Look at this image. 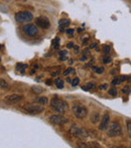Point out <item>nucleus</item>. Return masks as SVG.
I'll list each match as a JSON object with an SVG mask.
<instances>
[{
	"mask_svg": "<svg viewBox=\"0 0 131 148\" xmlns=\"http://www.w3.org/2000/svg\"><path fill=\"white\" fill-rule=\"evenodd\" d=\"M51 106L56 112L62 114V115L67 113V111H68V109H69L68 103L64 101V100L59 99V98H53L51 101Z\"/></svg>",
	"mask_w": 131,
	"mask_h": 148,
	"instance_id": "obj_1",
	"label": "nucleus"
},
{
	"mask_svg": "<svg viewBox=\"0 0 131 148\" xmlns=\"http://www.w3.org/2000/svg\"><path fill=\"white\" fill-rule=\"evenodd\" d=\"M72 110H73L74 115L76 116L78 119H80V120L85 119L87 117V115H88V109H87V107L81 103H74L73 104Z\"/></svg>",
	"mask_w": 131,
	"mask_h": 148,
	"instance_id": "obj_2",
	"label": "nucleus"
},
{
	"mask_svg": "<svg viewBox=\"0 0 131 148\" xmlns=\"http://www.w3.org/2000/svg\"><path fill=\"white\" fill-rule=\"evenodd\" d=\"M107 135L109 137H117L122 135V129L119 123L112 122L107 129Z\"/></svg>",
	"mask_w": 131,
	"mask_h": 148,
	"instance_id": "obj_3",
	"label": "nucleus"
},
{
	"mask_svg": "<svg viewBox=\"0 0 131 148\" xmlns=\"http://www.w3.org/2000/svg\"><path fill=\"white\" fill-rule=\"evenodd\" d=\"M33 19V15L28 11H18L15 13V20L19 23H26Z\"/></svg>",
	"mask_w": 131,
	"mask_h": 148,
	"instance_id": "obj_4",
	"label": "nucleus"
},
{
	"mask_svg": "<svg viewBox=\"0 0 131 148\" xmlns=\"http://www.w3.org/2000/svg\"><path fill=\"white\" fill-rule=\"evenodd\" d=\"M23 110L25 113L32 114V115H37L43 112V105H35V104H26L23 106Z\"/></svg>",
	"mask_w": 131,
	"mask_h": 148,
	"instance_id": "obj_5",
	"label": "nucleus"
},
{
	"mask_svg": "<svg viewBox=\"0 0 131 148\" xmlns=\"http://www.w3.org/2000/svg\"><path fill=\"white\" fill-rule=\"evenodd\" d=\"M70 134L73 135L74 137L81 139H86L89 137V132L87 130H85L84 128H81V127H72L70 129Z\"/></svg>",
	"mask_w": 131,
	"mask_h": 148,
	"instance_id": "obj_6",
	"label": "nucleus"
},
{
	"mask_svg": "<svg viewBox=\"0 0 131 148\" xmlns=\"http://www.w3.org/2000/svg\"><path fill=\"white\" fill-rule=\"evenodd\" d=\"M23 32L25 33L27 36L29 37H34L37 35L38 33V29H37V26L34 25V24H26V25L23 26L22 28Z\"/></svg>",
	"mask_w": 131,
	"mask_h": 148,
	"instance_id": "obj_7",
	"label": "nucleus"
},
{
	"mask_svg": "<svg viewBox=\"0 0 131 148\" xmlns=\"http://www.w3.org/2000/svg\"><path fill=\"white\" fill-rule=\"evenodd\" d=\"M35 23H36V26L43 28V29H47V28L51 26V22L45 16H39L35 19Z\"/></svg>",
	"mask_w": 131,
	"mask_h": 148,
	"instance_id": "obj_8",
	"label": "nucleus"
},
{
	"mask_svg": "<svg viewBox=\"0 0 131 148\" xmlns=\"http://www.w3.org/2000/svg\"><path fill=\"white\" fill-rule=\"evenodd\" d=\"M49 122L55 125H64L68 123V119L62 116V114L61 115H51L49 117Z\"/></svg>",
	"mask_w": 131,
	"mask_h": 148,
	"instance_id": "obj_9",
	"label": "nucleus"
},
{
	"mask_svg": "<svg viewBox=\"0 0 131 148\" xmlns=\"http://www.w3.org/2000/svg\"><path fill=\"white\" fill-rule=\"evenodd\" d=\"M23 99L21 95H18V94H12V95H8L4 98V101L7 104H16L19 103L21 100Z\"/></svg>",
	"mask_w": 131,
	"mask_h": 148,
	"instance_id": "obj_10",
	"label": "nucleus"
},
{
	"mask_svg": "<svg viewBox=\"0 0 131 148\" xmlns=\"http://www.w3.org/2000/svg\"><path fill=\"white\" fill-rule=\"evenodd\" d=\"M110 122V115L108 113H105L102 117L101 121H100V124H99V130L104 131L108 128V125H109Z\"/></svg>",
	"mask_w": 131,
	"mask_h": 148,
	"instance_id": "obj_11",
	"label": "nucleus"
},
{
	"mask_svg": "<svg viewBox=\"0 0 131 148\" xmlns=\"http://www.w3.org/2000/svg\"><path fill=\"white\" fill-rule=\"evenodd\" d=\"M70 25V20L67 19V18H63L59 21V29L62 32H65V30L69 27Z\"/></svg>",
	"mask_w": 131,
	"mask_h": 148,
	"instance_id": "obj_12",
	"label": "nucleus"
},
{
	"mask_svg": "<svg viewBox=\"0 0 131 148\" xmlns=\"http://www.w3.org/2000/svg\"><path fill=\"white\" fill-rule=\"evenodd\" d=\"M27 64H22V62H19V64H16V72L20 73V74H24V72L26 71V69H27Z\"/></svg>",
	"mask_w": 131,
	"mask_h": 148,
	"instance_id": "obj_13",
	"label": "nucleus"
},
{
	"mask_svg": "<svg viewBox=\"0 0 131 148\" xmlns=\"http://www.w3.org/2000/svg\"><path fill=\"white\" fill-rule=\"evenodd\" d=\"M91 122L93 123V124H97V123L99 122L100 120V114L98 112H93L92 114H91V118H90Z\"/></svg>",
	"mask_w": 131,
	"mask_h": 148,
	"instance_id": "obj_14",
	"label": "nucleus"
},
{
	"mask_svg": "<svg viewBox=\"0 0 131 148\" xmlns=\"http://www.w3.org/2000/svg\"><path fill=\"white\" fill-rule=\"evenodd\" d=\"M90 39H91V36H90V34H88V33H84L83 36L80 37V40H81V42L83 43V45H86L87 43L90 41Z\"/></svg>",
	"mask_w": 131,
	"mask_h": 148,
	"instance_id": "obj_15",
	"label": "nucleus"
},
{
	"mask_svg": "<svg viewBox=\"0 0 131 148\" xmlns=\"http://www.w3.org/2000/svg\"><path fill=\"white\" fill-rule=\"evenodd\" d=\"M55 85L58 89H63L64 88V81L60 78H57L55 80Z\"/></svg>",
	"mask_w": 131,
	"mask_h": 148,
	"instance_id": "obj_16",
	"label": "nucleus"
},
{
	"mask_svg": "<svg viewBox=\"0 0 131 148\" xmlns=\"http://www.w3.org/2000/svg\"><path fill=\"white\" fill-rule=\"evenodd\" d=\"M102 62H103V64H111V62H112V58L110 57L109 55H107V53H105V56H103V58H102Z\"/></svg>",
	"mask_w": 131,
	"mask_h": 148,
	"instance_id": "obj_17",
	"label": "nucleus"
},
{
	"mask_svg": "<svg viewBox=\"0 0 131 148\" xmlns=\"http://www.w3.org/2000/svg\"><path fill=\"white\" fill-rule=\"evenodd\" d=\"M92 70L94 71L96 74H99V75L103 74V73L105 72V69H104L103 66H93Z\"/></svg>",
	"mask_w": 131,
	"mask_h": 148,
	"instance_id": "obj_18",
	"label": "nucleus"
},
{
	"mask_svg": "<svg viewBox=\"0 0 131 148\" xmlns=\"http://www.w3.org/2000/svg\"><path fill=\"white\" fill-rule=\"evenodd\" d=\"M36 102L38 104H40V105H47V104L49 103V99H47V97H40L36 100Z\"/></svg>",
	"mask_w": 131,
	"mask_h": 148,
	"instance_id": "obj_19",
	"label": "nucleus"
},
{
	"mask_svg": "<svg viewBox=\"0 0 131 148\" xmlns=\"http://www.w3.org/2000/svg\"><path fill=\"white\" fill-rule=\"evenodd\" d=\"M9 88V85H8V83L6 82L4 79H0V89H8Z\"/></svg>",
	"mask_w": 131,
	"mask_h": 148,
	"instance_id": "obj_20",
	"label": "nucleus"
},
{
	"mask_svg": "<svg viewBox=\"0 0 131 148\" xmlns=\"http://www.w3.org/2000/svg\"><path fill=\"white\" fill-rule=\"evenodd\" d=\"M51 45H53V49H58L60 47V38L59 37H55V38L53 39V41H51Z\"/></svg>",
	"mask_w": 131,
	"mask_h": 148,
	"instance_id": "obj_21",
	"label": "nucleus"
},
{
	"mask_svg": "<svg viewBox=\"0 0 131 148\" xmlns=\"http://www.w3.org/2000/svg\"><path fill=\"white\" fill-rule=\"evenodd\" d=\"M83 89L85 90V91H88V90H93V89H95L96 88V84L95 83H88L87 84V86L86 87H82Z\"/></svg>",
	"mask_w": 131,
	"mask_h": 148,
	"instance_id": "obj_22",
	"label": "nucleus"
},
{
	"mask_svg": "<svg viewBox=\"0 0 131 148\" xmlns=\"http://www.w3.org/2000/svg\"><path fill=\"white\" fill-rule=\"evenodd\" d=\"M59 56H60V60H67V58H68V51H61L59 53Z\"/></svg>",
	"mask_w": 131,
	"mask_h": 148,
	"instance_id": "obj_23",
	"label": "nucleus"
},
{
	"mask_svg": "<svg viewBox=\"0 0 131 148\" xmlns=\"http://www.w3.org/2000/svg\"><path fill=\"white\" fill-rule=\"evenodd\" d=\"M32 92L34 94H37V95H39V94H41L43 93V88H40V87H38V86H34V87H32Z\"/></svg>",
	"mask_w": 131,
	"mask_h": 148,
	"instance_id": "obj_24",
	"label": "nucleus"
},
{
	"mask_svg": "<svg viewBox=\"0 0 131 148\" xmlns=\"http://www.w3.org/2000/svg\"><path fill=\"white\" fill-rule=\"evenodd\" d=\"M126 127H127V132L129 135V138L131 139V120L126 121Z\"/></svg>",
	"mask_w": 131,
	"mask_h": 148,
	"instance_id": "obj_25",
	"label": "nucleus"
},
{
	"mask_svg": "<svg viewBox=\"0 0 131 148\" xmlns=\"http://www.w3.org/2000/svg\"><path fill=\"white\" fill-rule=\"evenodd\" d=\"M79 83H80V79L75 78V79H73V81L71 82V84H72L73 87H76V86H78V85H79Z\"/></svg>",
	"mask_w": 131,
	"mask_h": 148,
	"instance_id": "obj_26",
	"label": "nucleus"
},
{
	"mask_svg": "<svg viewBox=\"0 0 131 148\" xmlns=\"http://www.w3.org/2000/svg\"><path fill=\"white\" fill-rule=\"evenodd\" d=\"M120 83H121L120 78H114L113 80H112V85H113V86H118Z\"/></svg>",
	"mask_w": 131,
	"mask_h": 148,
	"instance_id": "obj_27",
	"label": "nucleus"
},
{
	"mask_svg": "<svg viewBox=\"0 0 131 148\" xmlns=\"http://www.w3.org/2000/svg\"><path fill=\"white\" fill-rule=\"evenodd\" d=\"M121 91H122V93H123V94H125V95H128V94L130 93V88L128 86H125V87H123V89H122Z\"/></svg>",
	"mask_w": 131,
	"mask_h": 148,
	"instance_id": "obj_28",
	"label": "nucleus"
},
{
	"mask_svg": "<svg viewBox=\"0 0 131 148\" xmlns=\"http://www.w3.org/2000/svg\"><path fill=\"white\" fill-rule=\"evenodd\" d=\"M83 55L86 56V57L91 56V49H85L84 51H83Z\"/></svg>",
	"mask_w": 131,
	"mask_h": 148,
	"instance_id": "obj_29",
	"label": "nucleus"
},
{
	"mask_svg": "<svg viewBox=\"0 0 131 148\" xmlns=\"http://www.w3.org/2000/svg\"><path fill=\"white\" fill-rule=\"evenodd\" d=\"M70 73H74V74H75V70H74V69H72V68H69L68 70H67V71H65V72H64V76H68V75L70 74Z\"/></svg>",
	"mask_w": 131,
	"mask_h": 148,
	"instance_id": "obj_30",
	"label": "nucleus"
},
{
	"mask_svg": "<svg viewBox=\"0 0 131 148\" xmlns=\"http://www.w3.org/2000/svg\"><path fill=\"white\" fill-rule=\"evenodd\" d=\"M109 94L111 96H117V91H116L115 88H111L109 90Z\"/></svg>",
	"mask_w": 131,
	"mask_h": 148,
	"instance_id": "obj_31",
	"label": "nucleus"
},
{
	"mask_svg": "<svg viewBox=\"0 0 131 148\" xmlns=\"http://www.w3.org/2000/svg\"><path fill=\"white\" fill-rule=\"evenodd\" d=\"M110 47L109 45H104L103 47V51H104V53H110Z\"/></svg>",
	"mask_w": 131,
	"mask_h": 148,
	"instance_id": "obj_32",
	"label": "nucleus"
},
{
	"mask_svg": "<svg viewBox=\"0 0 131 148\" xmlns=\"http://www.w3.org/2000/svg\"><path fill=\"white\" fill-rule=\"evenodd\" d=\"M120 81H121V82H124V81H129V77L121 76V77H120Z\"/></svg>",
	"mask_w": 131,
	"mask_h": 148,
	"instance_id": "obj_33",
	"label": "nucleus"
},
{
	"mask_svg": "<svg viewBox=\"0 0 131 148\" xmlns=\"http://www.w3.org/2000/svg\"><path fill=\"white\" fill-rule=\"evenodd\" d=\"M107 88H108V85L107 84H103V85H100V86H99V89L102 90V91H103V90H106Z\"/></svg>",
	"mask_w": 131,
	"mask_h": 148,
	"instance_id": "obj_34",
	"label": "nucleus"
},
{
	"mask_svg": "<svg viewBox=\"0 0 131 148\" xmlns=\"http://www.w3.org/2000/svg\"><path fill=\"white\" fill-rule=\"evenodd\" d=\"M78 146H79V147H84V148H86V147H89V145H87L86 143L79 142V143H78Z\"/></svg>",
	"mask_w": 131,
	"mask_h": 148,
	"instance_id": "obj_35",
	"label": "nucleus"
},
{
	"mask_svg": "<svg viewBox=\"0 0 131 148\" xmlns=\"http://www.w3.org/2000/svg\"><path fill=\"white\" fill-rule=\"evenodd\" d=\"M95 47H98V43H97V42H93V43H91L90 49H95Z\"/></svg>",
	"mask_w": 131,
	"mask_h": 148,
	"instance_id": "obj_36",
	"label": "nucleus"
},
{
	"mask_svg": "<svg viewBox=\"0 0 131 148\" xmlns=\"http://www.w3.org/2000/svg\"><path fill=\"white\" fill-rule=\"evenodd\" d=\"M74 53H79V47L78 45H74Z\"/></svg>",
	"mask_w": 131,
	"mask_h": 148,
	"instance_id": "obj_37",
	"label": "nucleus"
},
{
	"mask_svg": "<svg viewBox=\"0 0 131 148\" xmlns=\"http://www.w3.org/2000/svg\"><path fill=\"white\" fill-rule=\"evenodd\" d=\"M67 47H68V49H73V47H74V43H73V42H69L68 45H67Z\"/></svg>",
	"mask_w": 131,
	"mask_h": 148,
	"instance_id": "obj_38",
	"label": "nucleus"
},
{
	"mask_svg": "<svg viewBox=\"0 0 131 148\" xmlns=\"http://www.w3.org/2000/svg\"><path fill=\"white\" fill-rule=\"evenodd\" d=\"M67 33L70 35H72L73 33H74V29H67Z\"/></svg>",
	"mask_w": 131,
	"mask_h": 148,
	"instance_id": "obj_39",
	"label": "nucleus"
},
{
	"mask_svg": "<svg viewBox=\"0 0 131 148\" xmlns=\"http://www.w3.org/2000/svg\"><path fill=\"white\" fill-rule=\"evenodd\" d=\"M90 146H93V147H100V145L98 144V143H91V145Z\"/></svg>",
	"mask_w": 131,
	"mask_h": 148,
	"instance_id": "obj_40",
	"label": "nucleus"
},
{
	"mask_svg": "<svg viewBox=\"0 0 131 148\" xmlns=\"http://www.w3.org/2000/svg\"><path fill=\"white\" fill-rule=\"evenodd\" d=\"M59 74H60V72H59V71H57V72H55V73H51V76L56 77V76H58Z\"/></svg>",
	"mask_w": 131,
	"mask_h": 148,
	"instance_id": "obj_41",
	"label": "nucleus"
},
{
	"mask_svg": "<svg viewBox=\"0 0 131 148\" xmlns=\"http://www.w3.org/2000/svg\"><path fill=\"white\" fill-rule=\"evenodd\" d=\"M87 58H88V57H86V56L83 55V57H81V58H80V60H82V62H83V60H87Z\"/></svg>",
	"mask_w": 131,
	"mask_h": 148,
	"instance_id": "obj_42",
	"label": "nucleus"
},
{
	"mask_svg": "<svg viewBox=\"0 0 131 148\" xmlns=\"http://www.w3.org/2000/svg\"><path fill=\"white\" fill-rule=\"evenodd\" d=\"M47 85H49H49H51V81L47 80Z\"/></svg>",
	"mask_w": 131,
	"mask_h": 148,
	"instance_id": "obj_43",
	"label": "nucleus"
},
{
	"mask_svg": "<svg viewBox=\"0 0 131 148\" xmlns=\"http://www.w3.org/2000/svg\"><path fill=\"white\" fill-rule=\"evenodd\" d=\"M82 31H83V30H82V28H79V29H78V32H80V33H81Z\"/></svg>",
	"mask_w": 131,
	"mask_h": 148,
	"instance_id": "obj_44",
	"label": "nucleus"
},
{
	"mask_svg": "<svg viewBox=\"0 0 131 148\" xmlns=\"http://www.w3.org/2000/svg\"><path fill=\"white\" fill-rule=\"evenodd\" d=\"M67 82H69V83H71V82H72V81H71V79H67Z\"/></svg>",
	"mask_w": 131,
	"mask_h": 148,
	"instance_id": "obj_45",
	"label": "nucleus"
},
{
	"mask_svg": "<svg viewBox=\"0 0 131 148\" xmlns=\"http://www.w3.org/2000/svg\"><path fill=\"white\" fill-rule=\"evenodd\" d=\"M0 62H1V59H0Z\"/></svg>",
	"mask_w": 131,
	"mask_h": 148,
	"instance_id": "obj_46",
	"label": "nucleus"
},
{
	"mask_svg": "<svg viewBox=\"0 0 131 148\" xmlns=\"http://www.w3.org/2000/svg\"><path fill=\"white\" fill-rule=\"evenodd\" d=\"M0 47H1V45H0Z\"/></svg>",
	"mask_w": 131,
	"mask_h": 148,
	"instance_id": "obj_47",
	"label": "nucleus"
}]
</instances>
